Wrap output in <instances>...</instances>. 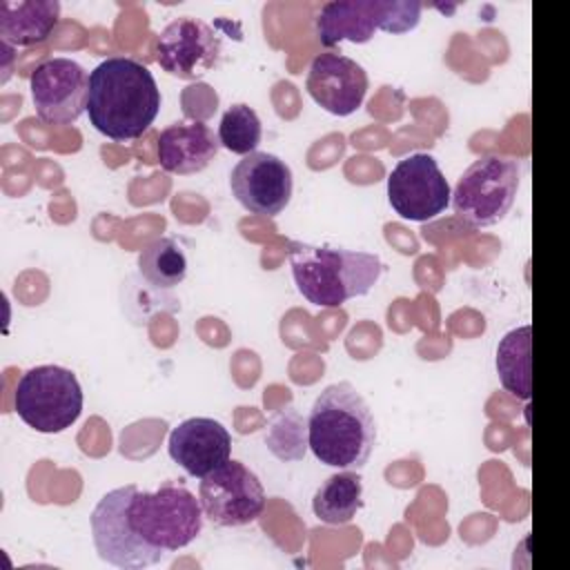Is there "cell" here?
Here are the masks:
<instances>
[{"label":"cell","instance_id":"9a60e30c","mask_svg":"<svg viewBox=\"0 0 570 570\" xmlns=\"http://www.w3.org/2000/svg\"><path fill=\"white\" fill-rule=\"evenodd\" d=\"M167 450L189 476L203 479L229 461L232 436L220 421L209 416H191L171 430Z\"/></svg>","mask_w":570,"mask_h":570},{"label":"cell","instance_id":"8fae6325","mask_svg":"<svg viewBox=\"0 0 570 570\" xmlns=\"http://www.w3.org/2000/svg\"><path fill=\"white\" fill-rule=\"evenodd\" d=\"M31 100L40 120L49 125H71L87 111L89 76L71 58H49L31 76Z\"/></svg>","mask_w":570,"mask_h":570},{"label":"cell","instance_id":"6da1fadb","mask_svg":"<svg viewBox=\"0 0 570 570\" xmlns=\"http://www.w3.org/2000/svg\"><path fill=\"white\" fill-rule=\"evenodd\" d=\"M160 111V89L151 71L127 56H109L89 71L87 114L102 136L125 142L140 138Z\"/></svg>","mask_w":570,"mask_h":570},{"label":"cell","instance_id":"ffe728a7","mask_svg":"<svg viewBox=\"0 0 570 570\" xmlns=\"http://www.w3.org/2000/svg\"><path fill=\"white\" fill-rule=\"evenodd\" d=\"M138 272L149 285L160 289L180 285L187 276L185 247L178 243V238H154L138 254Z\"/></svg>","mask_w":570,"mask_h":570},{"label":"cell","instance_id":"d6986e66","mask_svg":"<svg viewBox=\"0 0 570 570\" xmlns=\"http://www.w3.org/2000/svg\"><path fill=\"white\" fill-rule=\"evenodd\" d=\"M532 347V327L521 325L512 332H508L499 347H497V374L510 394H514L521 401H530L532 385H530V352Z\"/></svg>","mask_w":570,"mask_h":570},{"label":"cell","instance_id":"30bf717a","mask_svg":"<svg viewBox=\"0 0 570 570\" xmlns=\"http://www.w3.org/2000/svg\"><path fill=\"white\" fill-rule=\"evenodd\" d=\"M450 198L452 189L430 154L419 151L401 158L387 176V200L405 220H432L445 212Z\"/></svg>","mask_w":570,"mask_h":570},{"label":"cell","instance_id":"e0dca14e","mask_svg":"<svg viewBox=\"0 0 570 570\" xmlns=\"http://www.w3.org/2000/svg\"><path fill=\"white\" fill-rule=\"evenodd\" d=\"M60 20L58 0H2L0 2V36L2 42L29 47L45 42Z\"/></svg>","mask_w":570,"mask_h":570},{"label":"cell","instance_id":"7a4b0ae2","mask_svg":"<svg viewBox=\"0 0 570 570\" xmlns=\"http://www.w3.org/2000/svg\"><path fill=\"white\" fill-rule=\"evenodd\" d=\"M307 434L309 450L321 463L361 470L376 445V421L361 392L350 381H341L316 396Z\"/></svg>","mask_w":570,"mask_h":570},{"label":"cell","instance_id":"7c38bea8","mask_svg":"<svg viewBox=\"0 0 570 570\" xmlns=\"http://www.w3.org/2000/svg\"><path fill=\"white\" fill-rule=\"evenodd\" d=\"M220 36L203 20L183 16L171 20L158 36L156 62L180 80H198L218 65Z\"/></svg>","mask_w":570,"mask_h":570},{"label":"cell","instance_id":"4fadbf2b","mask_svg":"<svg viewBox=\"0 0 570 570\" xmlns=\"http://www.w3.org/2000/svg\"><path fill=\"white\" fill-rule=\"evenodd\" d=\"M229 187L247 212L274 218L289 205L294 180L285 160L267 151H252L232 169Z\"/></svg>","mask_w":570,"mask_h":570},{"label":"cell","instance_id":"8992f818","mask_svg":"<svg viewBox=\"0 0 570 570\" xmlns=\"http://www.w3.org/2000/svg\"><path fill=\"white\" fill-rule=\"evenodd\" d=\"M82 387L76 374L60 365H36L16 385L13 405L22 423L42 434L71 428L82 412Z\"/></svg>","mask_w":570,"mask_h":570},{"label":"cell","instance_id":"5bb4252c","mask_svg":"<svg viewBox=\"0 0 570 570\" xmlns=\"http://www.w3.org/2000/svg\"><path fill=\"white\" fill-rule=\"evenodd\" d=\"M367 71L343 53H318L307 69V94L334 116L354 114L367 94Z\"/></svg>","mask_w":570,"mask_h":570},{"label":"cell","instance_id":"9c48e42d","mask_svg":"<svg viewBox=\"0 0 570 570\" xmlns=\"http://www.w3.org/2000/svg\"><path fill=\"white\" fill-rule=\"evenodd\" d=\"M198 501L212 523L238 528L263 514L267 497L258 476L245 463L229 459L200 479Z\"/></svg>","mask_w":570,"mask_h":570},{"label":"cell","instance_id":"ba28073f","mask_svg":"<svg viewBox=\"0 0 570 570\" xmlns=\"http://www.w3.org/2000/svg\"><path fill=\"white\" fill-rule=\"evenodd\" d=\"M136 485H120L109 490L94 508L89 523L96 552L102 561L125 568L140 570L158 563L165 552L149 548L131 528L129 521V499Z\"/></svg>","mask_w":570,"mask_h":570},{"label":"cell","instance_id":"277c9868","mask_svg":"<svg viewBox=\"0 0 570 570\" xmlns=\"http://www.w3.org/2000/svg\"><path fill=\"white\" fill-rule=\"evenodd\" d=\"M203 505L180 483L165 481L158 490H138L129 499L134 532L154 550L174 552L189 546L203 530Z\"/></svg>","mask_w":570,"mask_h":570},{"label":"cell","instance_id":"ac0fdd59","mask_svg":"<svg viewBox=\"0 0 570 570\" xmlns=\"http://www.w3.org/2000/svg\"><path fill=\"white\" fill-rule=\"evenodd\" d=\"M363 508V479L356 470H343L321 483L312 499L318 521L330 525L350 523Z\"/></svg>","mask_w":570,"mask_h":570},{"label":"cell","instance_id":"52a82bcc","mask_svg":"<svg viewBox=\"0 0 570 570\" xmlns=\"http://www.w3.org/2000/svg\"><path fill=\"white\" fill-rule=\"evenodd\" d=\"M423 4L416 0H336L321 7L316 33L323 47L343 40L367 42L376 31L405 33L421 20Z\"/></svg>","mask_w":570,"mask_h":570},{"label":"cell","instance_id":"7402d4cb","mask_svg":"<svg viewBox=\"0 0 570 570\" xmlns=\"http://www.w3.org/2000/svg\"><path fill=\"white\" fill-rule=\"evenodd\" d=\"M263 136V125L258 114L249 105H232L218 125V140L220 147L229 149L232 154L247 156L256 151Z\"/></svg>","mask_w":570,"mask_h":570},{"label":"cell","instance_id":"2e32d148","mask_svg":"<svg viewBox=\"0 0 570 570\" xmlns=\"http://www.w3.org/2000/svg\"><path fill=\"white\" fill-rule=\"evenodd\" d=\"M220 149L218 134L200 120L174 122L158 136V163L165 171L187 176L203 171Z\"/></svg>","mask_w":570,"mask_h":570},{"label":"cell","instance_id":"44dd1931","mask_svg":"<svg viewBox=\"0 0 570 570\" xmlns=\"http://www.w3.org/2000/svg\"><path fill=\"white\" fill-rule=\"evenodd\" d=\"M265 445L283 463L303 461L309 450L307 419L294 405H285L269 419Z\"/></svg>","mask_w":570,"mask_h":570},{"label":"cell","instance_id":"3957f363","mask_svg":"<svg viewBox=\"0 0 570 570\" xmlns=\"http://www.w3.org/2000/svg\"><path fill=\"white\" fill-rule=\"evenodd\" d=\"M287 258L296 289L318 307H341L350 298L365 296L383 274L376 254L303 240L287 243Z\"/></svg>","mask_w":570,"mask_h":570},{"label":"cell","instance_id":"5b68a950","mask_svg":"<svg viewBox=\"0 0 570 570\" xmlns=\"http://www.w3.org/2000/svg\"><path fill=\"white\" fill-rule=\"evenodd\" d=\"M521 183V163L501 154L476 158L456 180L452 209L468 227L497 225L514 205Z\"/></svg>","mask_w":570,"mask_h":570}]
</instances>
